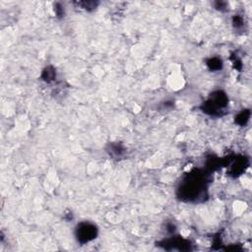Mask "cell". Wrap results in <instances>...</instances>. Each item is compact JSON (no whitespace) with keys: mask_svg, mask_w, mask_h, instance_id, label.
<instances>
[{"mask_svg":"<svg viewBox=\"0 0 252 252\" xmlns=\"http://www.w3.org/2000/svg\"><path fill=\"white\" fill-rule=\"evenodd\" d=\"M79 5L82 6V8H86V9H89V8H96L97 7V4L98 3H95L93 1H89V2H79Z\"/></svg>","mask_w":252,"mask_h":252,"instance_id":"obj_1","label":"cell"}]
</instances>
